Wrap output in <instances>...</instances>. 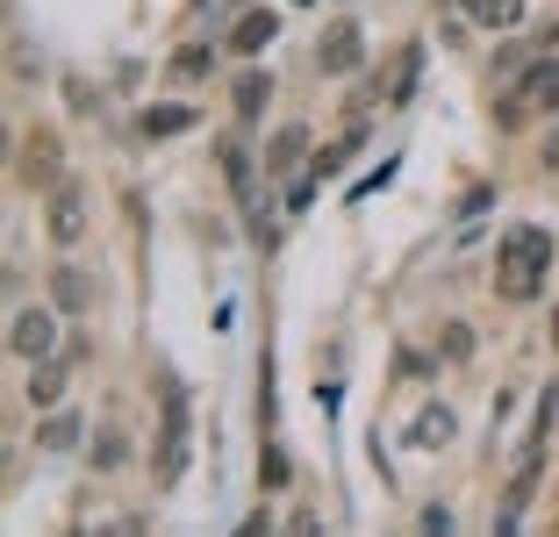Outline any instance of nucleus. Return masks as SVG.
Returning <instances> with one entry per match:
<instances>
[{
    "label": "nucleus",
    "mask_w": 559,
    "mask_h": 537,
    "mask_svg": "<svg viewBox=\"0 0 559 537\" xmlns=\"http://www.w3.org/2000/svg\"><path fill=\"white\" fill-rule=\"evenodd\" d=\"M452 438H460V416H452V408H444V402H430L424 416H416V423H409V444H416V452H444V444H452Z\"/></svg>",
    "instance_id": "obj_13"
},
{
    "label": "nucleus",
    "mask_w": 559,
    "mask_h": 537,
    "mask_svg": "<svg viewBox=\"0 0 559 537\" xmlns=\"http://www.w3.org/2000/svg\"><path fill=\"white\" fill-rule=\"evenodd\" d=\"M552 229L538 223H510L502 229V244H495V294L502 301H538L545 279H552Z\"/></svg>",
    "instance_id": "obj_1"
},
{
    "label": "nucleus",
    "mask_w": 559,
    "mask_h": 537,
    "mask_svg": "<svg viewBox=\"0 0 559 537\" xmlns=\"http://www.w3.org/2000/svg\"><path fill=\"white\" fill-rule=\"evenodd\" d=\"M316 65H323L330 80L359 72V65H366V29H359V22H330V29H323V44H316Z\"/></svg>",
    "instance_id": "obj_6"
},
{
    "label": "nucleus",
    "mask_w": 559,
    "mask_h": 537,
    "mask_svg": "<svg viewBox=\"0 0 559 537\" xmlns=\"http://www.w3.org/2000/svg\"><path fill=\"white\" fill-rule=\"evenodd\" d=\"M516 94H524L531 115H559V50H545V58H531L524 72H516Z\"/></svg>",
    "instance_id": "obj_7"
},
{
    "label": "nucleus",
    "mask_w": 559,
    "mask_h": 537,
    "mask_svg": "<svg viewBox=\"0 0 559 537\" xmlns=\"http://www.w3.org/2000/svg\"><path fill=\"white\" fill-rule=\"evenodd\" d=\"M273 36H280V15H273V8H245V15H237V29H230V50H237V58H259Z\"/></svg>",
    "instance_id": "obj_12"
},
{
    "label": "nucleus",
    "mask_w": 559,
    "mask_h": 537,
    "mask_svg": "<svg viewBox=\"0 0 559 537\" xmlns=\"http://www.w3.org/2000/svg\"><path fill=\"white\" fill-rule=\"evenodd\" d=\"M552 36H559V22H552V29H545V44H552Z\"/></svg>",
    "instance_id": "obj_27"
},
{
    "label": "nucleus",
    "mask_w": 559,
    "mask_h": 537,
    "mask_svg": "<svg viewBox=\"0 0 559 537\" xmlns=\"http://www.w3.org/2000/svg\"><path fill=\"white\" fill-rule=\"evenodd\" d=\"M265 94H273V80H265V72H245V80H237V115H245V122H259L265 115Z\"/></svg>",
    "instance_id": "obj_20"
},
{
    "label": "nucleus",
    "mask_w": 559,
    "mask_h": 537,
    "mask_svg": "<svg viewBox=\"0 0 559 537\" xmlns=\"http://www.w3.org/2000/svg\"><path fill=\"white\" fill-rule=\"evenodd\" d=\"M165 72H173V80H180V86H201V80H209V72H215V44H180V50H173V65H165Z\"/></svg>",
    "instance_id": "obj_16"
},
{
    "label": "nucleus",
    "mask_w": 559,
    "mask_h": 537,
    "mask_svg": "<svg viewBox=\"0 0 559 537\" xmlns=\"http://www.w3.org/2000/svg\"><path fill=\"white\" fill-rule=\"evenodd\" d=\"M86 229H94V208H86V187L80 179H58V187H50V201H44V237L58 251H72L86 237Z\"/></svg>",
    "instance_id": "obj_4"
},
{
    "label": "nucleus",
    "mask_w": 559,
    "mask_h": 537,
    "mask_svg": "<svg viewBox=\"0 0 559 537\" xmlns=\"http://www.w3.org/2000/svg\"><path fill=\"white\" fill-rule=\"evenodd\" d=\"M15 179L29 187V194H44V187H58L66 179V136L58 130H22V151H15Z\"/></svg>",
    "instance_id": "obj_3"
},
{
    "label": "nucleus",
    "mask_w": 559,
    "mask_h": 537,
    "mask_svg": "<svg viewBox=\"0 0 559 537\" xmlns=\"http://www.w3.org/2000/svg\"><path fill=\"white\" fill-rule=\"evenodd\" d=\"M301 165H309V122H280L273 144H265V172L287 179V172H301Z\"/></svg>",
    "instance_id": "obj_10"
},
{
    "label": "nucleus",
    "mask_w": 559,
    "mask_h": 537,
    "mask_svg": "<svg viewBox=\"0 0 559 537\" xmlns=\"http://www.w3.org/2000/svg\"><path fill=\"white\" fill-rule=\"evenodd\" d=\"M80 438H86V423L72 416V408H50V416H44V430H36V444H44V452H72Z\"/></svg>",
    "instance_id": "obj_18"
},
{
    "label": "nucleus",
    "mask_w": 559,
    "mask_h": 537,
    "mask_svg": "<svg viewBox=\"0 0 559 537\" xmlns=\"http://www.w3.org/2000/svg\"><path fill=\"white\" fill-rule=\"evenodd\" d=\"M359 151H366V130H345L330 151H316V158H309V172H316V179H337L352 158H359Z\"/></svg>",
    "instance_id": "obj_17"
},
{
    "label": "nucleus",
    "mask_w": 559,
    "mask_h": 537,
    "mask_svg": "<svg viewBox=\"0 0 559 537\" xmlns=\"http://www.w3.org/2000/svg\"><path fill=\"white\" fill-rule=\"evenodd\" d=\"M438 351H444V358H466V351H474V337H466V323H452V330H444V337H438Z\"/></svg>",
    "instance_id": "obj_24"
},
{
    "label": "nucleus",
    "mask_w": 559,
    "mask_h": 537,
    "mask_svg": "<svg viewBox=\"0 0 559 537\" xmlns=\"http://www.w3.org/2000/svg\"><path fill=\"white\" fill-rule=\"evenodd\" d=\"M524 122H531V108H524L516 86H510V94H495V130H524Z\"/></svg>",
    "instance_id": "obj_22"
},
{
    "label": "nucleus",
    "mask_w": 559,
    "mask_h": 537,
    "mask_svg": "<svg viewBox=\"0 0 559 537\" xmlns=\"http://www.w3.org/2000/svg\"><path fill=\"white\" fill-rule=\"evenodd\" d=\"M552 351H559V315H552Z\"/></svg>",
    "instance_id": "obj_26"
},
{
    "label": "nucleus",
    "mask_w": 559,
    "mask_h": 537,
    "mask_svg": "<svg viewBox=\"0 0 559 537\" xmlns=\"http://www.w3.org/2000/svg\"><path fill=\"white\" fill-rule=\"evenodd\" d=\"M552 423H559V380L538 394V416H531V430H524V452H516V458H545V452H552Z\"/></svg>",
    "instance_id": "obj_15"
},
{
    "label": "nucleus",
    "mask_w": 559,
    "mask_h": 537,
    "mask_svg": "<svg viewBox=\"0 0 559 537\" xmlns=\"http://www.w3.org/2000/svg\"><path fill=\"white\" fill-rule=\"evenodd\" d=\"M50 301H58L66 315H86L100 301V279L86 273V265H50Z\"/></svg>",
    "instance_id": "obj_8"
},
{
    "label": "nucleus",
    "mask_w": 559,
    "mask_h": 537,
    "mask_svg": "<svg viewBox=\"0 0 559 537\" xmlns=\"http://www.w3.org/2000/svg\"><path fill=\"white\" fill-rule=\"evenodd\" d=\"M538 165H545V172H559V130H552V136L538 144Z\"/></svg>",
    "instance_id": "obj_25"
},
{
    "label": "nucleus",
    "mask_w": 559,
    "mask_h": 537,
    "mask_svg": "<svg viewBox=\"0 0 559 537\" xmlns=\"http://www.w3.org/2000/svg\"><path fill=\"white\" fill-rule=\"evenodd\" d=\"M416 72H424V44H402V50H395V65L373 80V94L388 100V108H402V100H416Z\"/></svg>",
    "instance_id": "obj_9"
},
{
    "label": "nucleus",
    "mask_w": 559,
    "mask_h": 537,
    "mask_svg": "<svg viewBox=\"0 0 559 537\" xmlns=\"http://www.w3.org/2000/svg\"><path fill=\"white\" fill-rule=\"evenodd\" d=\"M259 480H265V494H273V488H287V452H280L273 438H265V452H259Z\"/></svg>",
    "instance_id": "obj_23"
},
{
    "label": "nucleus",
    "mask_w": 559,
    "mask_h": 537,
    "mask_svg": "<svg viewBox=\"0 0 559 537\" xmlns=\"http://www.w3.org/2000/svg\"><path fill=\"white\" fill-rule=\"evenodd\" d=\"M122 458H130V438H122V430H100V438H94V466H100V473H116Z\"/></svg>",
    "instance_id": "obj_21"
},
{
    "label": "nucleus",
    "mask_w": 559,
    "mask_h": 537,
    "mask_svg": "<svg viewBox=\"0 0 559 537\" xmlns=\"http://www.w3.org/2000/svg\"><path fill=\"white\" fill-rule=\"evenodd\" d=\"M66 387H72V380H66V366H58V358H29V380H22V394H29L36 408H58V402H66Z\"/></svg>",
    "instance_id": "obj_14"
},
{
    "label": "nucleus",
    "mask_w": 559,
    "mask_h": 537,
    "mask_svg": "<svg viewBox=\"0 0 559 537\" xmlns=\"http://www.w3.org/2000/svg\"><path fill=\"white\" fill-rule=\"evenodd\" d=\"M201 115L187 108V100H151L144 115H136V136H151V144H158V136H180V130H194Z\"/></svg>",
    "instance_id": "obj_11"
},
{
    "label": "nucleus",
    "mask_w": 559,
    "mask_h": 537,
    "mask_svg": "<svg viewBox=\"0 0 559 537\" xmlns=\"http://www.w3.org/2000/svg\"><path fill=\"white\" fill-rule=\"evenodd\" d=\"M158 394H165V430H158V458L151 466H158V488H173L187 473V387L173 373H158Z\"/></svg>",
    "instance_id": "obj_2"
},
{
    "label": "nucleus",
    "mask_w": 559,
    "mask_h": 537,
    "mask_svg": "<svg viewBox=\"0 0 559 537\" xmlns=\"http://www.w3.org/2000/svg\"><path fill=\"white\" fill-rule=\"evenodd\" d=\"M58 330H66V309L44 301V309H15L8 323V351L15 358H58Z\"/></svg>",
    "instance_id": "obj_5"
},
{
    "label": "nucleus",
    "mask_w": 559,
    "mask_h": 537,
    "mask_svg": "<svg viewBox=\"0 0 559 537\" xmlns=\"http://www.w3.org/2000/svg\"><path fill=\"white\" fill-rule=\"evenodd\" d=\"M466 15H474L480 29H516V22H524V0H466Z\"/></svg>",
    "instance_id": "obj_19"
}]
</instances>
